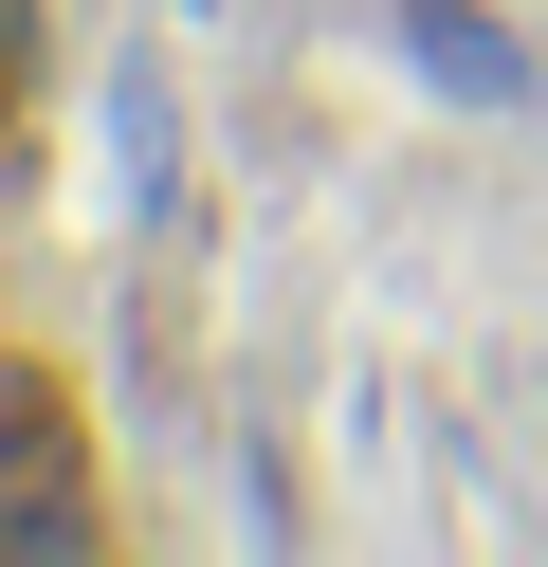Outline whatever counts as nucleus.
Segmentation results:
<instances>
[{
	"label": "nucleus",
	"mask_w": 548,
	"mask_h": 567,
	"mask_svg": "<svg viewBox=\"0 0 548 567\" xmlns=\"http://www.w3.org/2000/svg\"><path fill=\"white\" fill-rule=\"evenodd\" d=\"M402 38H421V74H438V92H475V111H530V55H511L475 0H402Z\"/></svg>",
	"instance_id": "1"
},
{
	"label": "nucleus",
	"mask_w": 548,
	"mask_h": 567,
	"mask_svg": "<svg viewBox=\"0 0 548 567\" xmlns=\"http://www.w3.org/2000/svg\"><path fill=\"white\" fill-rule=\"evenodd\" d=\"M110 165H128V220H183V128H165L146 55H110Z\"/></svg>",
	"instance_id": "2"
},
{
	"label": "nucleus",
	"mask_w": 548,
	"mask_h": 567,
	"mask_svg": "<svg viewBox=\"0 0 548 567\" xmlns=\"http://www.w3.org/2000/svg\"><path fill=\"white\" fill-rule=\"evenodd\" d=\"M73 476V421H55V384L37 367H0V513H19V494H55Z\"/></svg>",
	"instance_id": "3"
},
{
	"label": "nucleus",
	"mask_w": 548,
	"mask_h": 567,
	"mask_svg": "<svg viewBox=\"0 0 548 567\" xmlns=\"http://www.w3.org/2000/svg\"><path fill=\"white\" fill-rule=\"evenodd\" d=\"M19 38H37V0H0V74H19Z\"/></svg>",
	"instance_id": "4"
},
{
	"label": "nucleus",
	"mask_w": 548,
	"mask_h": 567,
	"mask_svg": "<svg viewBox=\"0 0 548 567\" xmlns=\"http://www.w3.org/2000/svg\"><path fill=\"white\" fill-rule=\"evenodd\" d=\"M183 19H219V0H183Z\"/></svg>",
	"instance_id": "5"
}]
</instances>
